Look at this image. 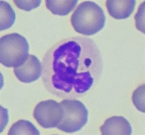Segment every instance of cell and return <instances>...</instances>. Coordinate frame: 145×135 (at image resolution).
Returning <instances> with one entry per match:
<instances>
[{
    "instance_id": "1",
    "label": "cell",
    "mask_w": 145,
    "mask_h": 135,
    "mask_svg": "<svg viewBox=\"0 0 145 135\" xmlns=\"http://www.w3.org/2000/svg\"><path fill=\"white\" fill-rule=\"evenodd\" d=\"M42 65V79L48 90L61 98L75 97L89 91L100 79L102 57L93 41L73 37L51 48Z\"/></svg>"
},
{
    "instance_id": "10",
    "label": "cell",
    "mask_w": 145,
    "mask_h": 135,
    "mask_svg": "<svg viewBox=\"0 0 145 135\" xmlns=\"http://www.w3.org/2000/svg\"><path fill=\"white\" fill-rule=\"evenodd\" d=\"M1 7V31L11 27L16 20V14L10 4L5 1H0Z\"/></svg>"
},
{
    "instance_id": "14",
    "label": "cell",
    "mask_w": 145,
    "mask_h": 135,
    "mask_svg": "<svg viewBox=\"0 0 145 135\" xmlns=\"http://www.w3.org/2000/svg\"><path fill=\"white\" fill-rule=\"evenodd\" d=\"M145 2L142 3L139 7V9L135 15V20L137 29L145 33L144 29V10H145Z\"/></svg>"
},
{
    "instance_id": "11",
    "label": "cell",
    "mask_w": 145,
    "mask_h": 135,
    "mask_svg": "<svg viewBox=\"0 0 145 135\" xmlns=\"http://www.w3.org/2000/svg\"><path fill=\"white\" fill-rule=\"evenodd\" d=\"M8 135H40V132L32 123L26 120H20L14 123Z\"/></svg>"
},
{
    "instance_id": "13",
    "label": "cell",
    "mask_w": 145,
    "mask_h": 135,
    "mask_svg": "<svg viewBox=\"0 0 145 135\" xmlns=\"http://www.w3.org/2000/svg\"><path fill=\"white\" fill-rule=\"evenodd\" d=\"M41 1H22V0H14V2L16 6L22 10L30 11L32 9H36L39 6Z\"/></svg>"
},
{
    "instance_id": "9",
    "label": "cell",
    "mask_w": 145,
    "mask_h": 135,
    "mask_svg": "<svg viewBox=\"0 0 145 135\" xmlns=\"http://www.w3.org/2000/svg\"><path fill=\"white\" fill-rule=\"evenodd\" d=\"M78 1V0H46V6L54 14L65 16L71 12Z\"/></svg>"
},
{
    "instance_id": "7",
    "label": "cell",
    "mask_w": 145,
    "mask_h": 135,
    "mask_svg": "<svg viewBox=\"0 0 145 135\" xmlns=\"http://www.w3.org/2000/svg\"><path fill=\"white\" fill-rule=\"evenodd\" d=\"M102 135L132 134V127L129 122L122 116H113L106 119L101 127Z\"/></svg>"
},
{
    "instance_id": "2",
    "label": "cell",
    "mask_w": 145,
    "mask_h": 135,
    "mask_svg": "<svg viewBox=\"0 0 145 135\" xmlns=\"http://www.w3.org/2000/svg\"><path fill=\"white\" fill-rule=\"evenodd\" d=\"M104 11L93 1L79 5L71 15V23L75 31L85 36H92L103 28L106 24Z\"/></svg>"
},
{
    "instance_id": "4",
    "label": "cell",
    "mask_w": 145,
    "mask_h": 135,
    "mask_svg": "<svg viewBox=\"0 0 145 135\" xmlns=\"http://www.w3.org/2000/svg\"><path fill=\"white\" fill-rule=\"evenodd\" d=\"M63 111L57 128L68 133L81 130L87 123L89 112L84 103L76 99H65L59 103Z\"/></svg>"
},
{
    "instance_id": "3",
    "label": "cell",
    "mask_w": 145,
    "mask_h": 135,
    "mask_svg": "<svg viewBox=\"0 0 145 135\" xmlns=\"http://www.w3.org/2000/svg\"><path fill=\"white\" fill-rule=\"evenodd\" d=\"M1 64L16 68L24 63L29 55V44L25 37L17 33L6 35L0 40Z\"/></svg>"
},
{
    "instance_id": "5",
    "label": "cell",
    "mask_w": 145,
    "mask_h": 135,
    "mask_svg": "<svg viewBox=\"0 0 145 135\" xmlns=\"http://www.w3.org/2000/svg\"><path fill=\"white\" fill-rule=\"evenodd\" d=\"M63 116L60 104L54 100L42 101L35 108L33 117L40 126L45 129L57 127Z\"/></svg>"
},
{
    "instance_id": "8",
    "label": "cell",
    "mask_w": 145,
    "mask_h": 135,
    "mask_svg": "<svg viewBox=\"0 0 145 135\" xmlns=\"http://www.w3.org/2000/svg\"><path fill=\"white\" fill-rule=\"evenodd\" d=\"M136 4L135 0H107L106 7L112 17L116 20H124L133 13Z\"/></svg>"
},
{
    "instance_id": "6",
    "label": "cell",
    "mask_w": 145,
    "mask_h": 135,
    "mask_svg": "<svg viewBox=\"0 0 145 135\" xmlns=\"http://www.w3.org/2000/svg\"><path fill=\"white\" fill-rule=\"evenodd\" d=\"M42 67L37 57L29 54L26 61L14 70L15 76L21 82L31 83L38 80L42 76Z\"/></svg>"
},
{
    "instance_id": "12",
    "label": "cell",
    "mask_w": 145,
    "mask_h": 135,
    "mask_svg": "<svg viewBox=\"0 0 145 135\" xmlns=\"http://www.w3.org/2000/svg\"><path fill=\"white\" fill-rule=\"evenodd\" d=\"M132 101L138 110L145 113V85L140 86L133 92Z\"/></svg>"
}]
</instances>
